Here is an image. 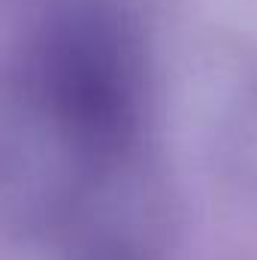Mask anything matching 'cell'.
<instances>
[{
	"label": "cell",
	"mask_w": 257,
	"mask_h": 260,
	"mask_svg": "<svg viewBox=\"0 0 257 260\" xmlns=\"http://www.w3.org/2000/svg\"><path fill=\"white\" fill-rule=\"evenodd\" d=\"M148 103V52L136 18L115 0H64L24 58V106L82 160L133 145Z\"/></svg>",
	"instance_id": "cell-1"
}]
</instances>
